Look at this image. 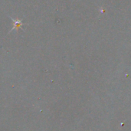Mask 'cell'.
I'll return each mask as SVG.
<instances>
[{
    "instance_id": "1",
    "label": "cell",
    "mask_w": 131,
    "mask_h": 131,
    "mask_svg": "<svg viewBox=\"0 0 131 131\" xmlns=\"http://www.w3.org/2000/svg\"><path fill=\"white\" fill-rule=\"evenodd\" d=\"M12 21H14V24H15V25H14V27L12 28V31L14 29V28H18L20 25H21L22 24H21V20H14V19H12Z\"/></svg>"
}]
</instances>
